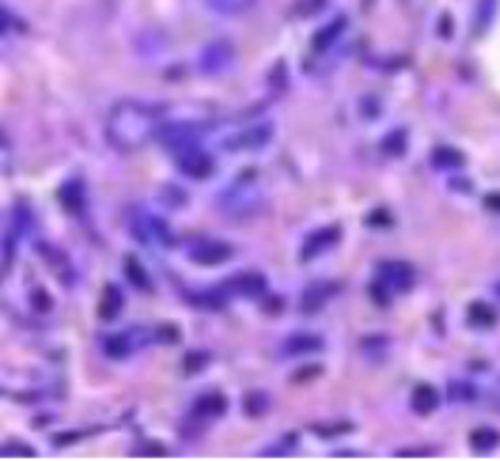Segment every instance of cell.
Instances as JSON below:
<instances>
[{"label":"cell","mask_w":500,"mask_h":461,"mask_svg":"<svg viewBox=\"0 0 500 461\" xmlns=\"http://www.w3.org/2000/svg\"><path fill=\"white\" fill-rule=\"evenodd\" d=\"M470 448H472L475 453H489V450L500 448V431H495V428H489V425L475 428V431L470 433Z\"/></svg>","instance_id":"obj_19"},{"label":"cell","mask_w":500,"mask_h":461,"mask_svg":"<svg viewBox=\"0 0 500 461\" xmlns=\"http://www.w3.org/2000/svg\"><path fill=\"white\" fill-rule=\"evenodd\" d=\"M158 332H161L158 340H163V343H178V340H180V330H178L175 323H171V326H161Z\"/></svg>","instance_id":"obj_28"},{"label":"cell","mask_w":500,"mask_h":461,"mask_svg":"<svg viewBox=\"0 0 500 461\" xmlns=\"http://www.w3.org/2000/svg\"><path fill=\"white\" fill-rule=\"evenodd\" d=\"M326 349V340L315 332H293L281 343V352L290 357H312Z\"/></svg>","instance_id":"obj_7"},{"label":"cell","mask_w":500,"mask_h":461,"mask_svg":"<svg viewBox=\"0 0 500 461\" xmlns=\"http://www.w3.org/2000/svg\"><path fill=\"white\" fill-rule=\"evenodd\" d=\"M343 31H346V17H335V21H332L329 26H323V29L312 37V48H315V51H329Z\"/></svg>","instance_id":"obj_18"},{"label":"cell","mask_w":500,"mask_h":461,"mask_svg":"<svg viewBox=\"0 0 500 461\" xmlns=\"http://www.w3.org/2000/svg\"><path fill=\"white\" fill-rule=\"evenodd\" d=\"M475 397V391H472V386L470 382H458V380H450V399H472Z\"/></svg>","instance_id":"obj_26"},{"label":"cell","mask_w":500,"mask_h":461,"mask_svg":"<svg viewBox=\"0 0 500 461\" xmlns=\"http://www.w3.org/2000/svg\"><path fill=\"white\" fill-rule=\"evenodd\" d=\"M484 205L492 208V211H500V191H492V195L484 197Z\"/></svg>","instance_id":"obj_30"},{"label":"cell","mask_w":500,"mask_h":461,"mask_svg":"<svg viewBox=\"0 0 500 461\" xmlns=\"http://www.w3.org/2000/svg\"><path fill=\"white\" fill-rule=\"evenodd\" d=\"M271 138H273V127L271 124H259V127H250V130L237 132L234 138L225 141V147L228 149H259Z\"/></svg>","instance_id":"obj_10"},{"label":"cell","mask_w":500,"mask_h":461,"mask_svg":"<svg viewBox=\"0 0 500 461\" xmlns=\"http://www.w3.org/2000/svg\"><path fill=\"white\" fill-rule=\"evenodd\" d=\"M242 408L250 419H256L267 411V394L264 391H247L242 399Z\"/></svg>","instance_id":"obj_25"},{"label":"cell","mask_w":500,"mask_h":461,"mask_svg":"<svg viewBox=\"0 0 500 461\" xmlns=\"http://www.w3.org/2000/svg\"><path fill=\"white\" fill-rule=\"evenodd\" d=\"M158 130H161V110L155 105L124 99L107 113L104 138L115 152L129 155V152L144 149L152 136H158Z\"/></svg>","instance_id":"obj_1"},{"label":"cell","mask_w":500,"mask_h":461,"mask_svg":"<svg viewBox=\"0 0 500 461\" xmlns=\"http://www.w3.org/2000/svg\"><path fill=\"white\" fill-rule=\"evenodd\" d=\"M124 310V296L115 284H107L104 293H102V301H99V318L102 321H112L119 318V313Z\"/></svg>","instance_id":"obj_17"},{"label":"cell","mask_w":500,"mask_h":461,"mask_svg":"<svg viewBox=\"0 0 500 461\" xmlns=\"http://www.w3.org/2000/svg\"><path fill=\"white\" fill-rule=\"evenodd\" d=\"M175 163L186 178H195V180H208L217 169L214 158H211L203 147H191L180 152V155H175Z\"/></svg>","instance_id":"obj_5"},{"label":"cell","mask_w":500,"mask_h":461,"mask_svg":"<svg viewBox=\"0 0 500 461\" xmlns=\"http://www.w3.org/2000/svg\"><path fill=\"white\" fill-rule=\"evenodd\" d=\"M31 306H34V313H48L51 310V298H48V293L43 290V287H34Z\"/></svg>","instance_id":"obj_27"},{"label":"cell","mask_w":500,"mask_h":461,"mask_svg":"<svg viewBox=\"0 0 500 461\" xmlns=\"http://www.w3.org/2000/svg\"><path fill=\"white\" fill-rule=\"evenodd\" d=\"M124 276H127V281H129L132 287H136V290L152 293V279H149L146 267L141 264V259H138L136 254H127V256H124Z\"/></svg>","instance_id":"obj_13"},{"label":"cell","mask_w":500,"mask_h":461,"mask_svg":"<svg viewBox=\"0 0 500 461\" xmlns=\"http://www.w3.org/2000/svg\"><path fill=\"white\" fill-rule=\"evenodd\" d=\"M338 239H340V228H338V225L318 228V230H312V234H306L298 259H301V262H310V259H315L318 254L329 251L332 245H338Z\"/></svg>","instance_id":"obj_6"},{"label":"cell","mask_w":500,"mask_h":461,"mask_svg":"<svg viewBox=\"0 0 500 461\" xmlns=\"http://www.w3.org/2000/svg\"><path fill=\"white\" fill-rule=\"evenodd\" d=\"M411 408L416 414H433L438 408V391L430 386V382H419L411 394Z\"/></svg>","instance_id":"obj_16"},{"label":"cell","mask_w":500,"mask_h":461,"mask_svg":"<svg viewBox=\"0 0 500 461\" xmlns=\"http://www.w3.org/2000/svg\"><path fill=\"white\" fill-rule=\"evenodd\" d=\"M416 281V271H413V264L408 262H386V264H379V290H386V293H408L411 287Z\"/></svg>","instance_id":"obj_3"},{"label":"cell","mask_w":500,"mask_h":461,"mask_svg":"<svg viewBox=\"0 0 500 461\" xmlns=\"http://www.w3.org/2000/svg\"><path fill=\"white\" fill-rule=\"evenodd\" d=\"M26 456V458H31L34 456V450L31 448H26V445H21V441H6V450H4V456Z\"/></svg>","instance_id":"obj_29"},{"label":"cell","mask_w":500,"mask_h":461,"mask_svg":"<svg viewBox=\"0 0 500 461\" xmlns=\"http://www.w3.org/2000/svg\"><path fill=\"white\" fill-rule=\"evenodd\" d=\"M405 147H408V136H405V130H396V132H388L386 138H382V152L386 155H405Z\"/></svg>","instance_id":"obj_24"},{"label":"cell","mask_w":500,"mask_h":461,"mask_svg":"<svg viewBox=\"0 0 500 461\" xmlns=\"http://www.w3.org/2000/svg\"><path fill=\"white\" fill-rule=\"evenodd\" d=\"M230 256H234V247H230L228 242H200L197 247H191V251H188V259L203 264V267L222 264Z\"/></svg>","instance_id":"obj_8"},{"label":"cell","mask_w":500,"mask_h":461,"mask_svg":"<svg viewBox=\"0 0 500 461\" xmlns=\"http://www.w3.org/2000/svg\"><path fill=\"white\" fill-rule=\"evenodd\" d=\"M205 6L217 14H225V17H237V14H245L256 6V0H205Z\"/></svg>","instance_id":"obj_20"},{"label":"cell","mask_w":500,"mask_h":461,"mask_svg":"<svg viewBox=\"0 0 500 461\" xmlns=\"http://www.w3.org/2000/svg\"><path fill=\"white\" fill-rule=\"evenodd\" d=\"M495 321H497V315L489 304H484V301L470 304V323L472 326H478V330H489V326H495Z\"/></svg>","instance_id":"obj_22"},{"label":"cell","mask_w":500,"mask_h":461,"mask_svg":"<svg viewBox=\"0 0 500 461\" xmlns=\"http://www.w3.org/2000/svg\"><path fill=\"white\" fill-rule=\"evenodd\" d=\"M37 251H40V256L51 264L54 276H60L65 284L73 281V264H71V259L65 256V251H60V247H54V245H48V242L37 245Z\"/></svg>","instance_id":"obj_11"},{"label":"cell","mask_w":500,"mask_h":461,"mask_svg":"<svg viewBox=\"0 0 500 461\" xmlns=\"http://www.w3.org/2000/svg\"><path fill=\"white\" fill-rule=\"evenodd\" d=\"M433 166L436 169H458V166H464V155L453 147H438V149H433Z\"/></svg>","instance_id":"obj_23"},{"label":"cell","mask_w":500,"mask_h":461,"mask_svg":"<svg viewBox=\"0 0 500 461\" xmlns=\"http://www.w3.org/2000/svg\"><path fill=\"white\" fill-rule=\"evenodd\" d=\"M191 411H195V416H200V419H220L228 411V399L220 391H208V394L197 397Z\"/></svg>","instance_id":"obj_12"},{"label":"cell","mask_w":500,"mask_h":461,"mask_svg":"<svg viewBox=\"0 0 500 461\" xmlns=\"http://www.w3.org/2000/svg\"><path fill=\"white\" fill-rule=\"evenodd\" d=\"M203 130L205 127L195 124V122H169V124H161L158 138H161L163 149H169L171 155H180V152H186L191 147H200V141L205 136Z\"/></svg>","instance_id":"obj_2"},{"label":"cell","mask_w":500,"mask_h":461,"mask_svg":"<svg viewBox=\"0 0 500 461\" xmlns=\"http://www.w3.org/2000/svg\"><path fill=\"white\" fill-rule=\"evenodd\" d=\"M396 456H433V450H396Z\"/></svg>","instance_id":"obj_31"},{"label":"cell","mask_w":500,"mask_h":461,"mask_svg":"<svg viewBox=\"0 0 500 461\" xmlns=\"http://www.w3.org/2000/svg\"><path fill=\"white\" fill-rule=\"evenodd\" d=\"M104 352H107V357H112V360H124V357L132 352L129 335H127V332H115V335L104 338Z\"/></svg>","instance_id":"obj_21"},{"label":"cell","mask_w":500,"mask_h":461,"mask_svg":"<svg viewBox=\"0 0 500 461\" xmlns=\"http://www.w3.org/2000/svg\"><path fill=\"white\" fill-rule=\"evenodd\" d=\"M60 203L68 214H82L85 208V189H82V180H68L65 186H60Z\"/></svg>","instance_id":"obj_15"},{"label":"cell","mask_w":500,"mask_h":461,"mask_svg":"<svg viewBox=\"0 0 500 461\" xmlns=\"http://www.w3.org/2000/svg\"><path fill=\"white\" fill-rule=\"evenodd\" d=\"M237 63V51L230 43L217 40V43H208L200 54V71L208 76H220L225 71H230Z\"/></svg>","instance_id":"obj_4"},{"label":"cell","mask_w":500,"mask_h":461,"mask_svg":"<svg viewBox=\"0 0 500 461\" xmlns=\"http://www.w3.org/2000/svg\"><path fill=\"white\" fill-rule=\"evenodd\" d=\"M225 287H234L230 293L245 296V298H262L267 293V279L256 271H245V273H237L234 279H228Z\"/></svg>","instance_id":"obj_9"},{"label":"cell","mask_w":500,"mask_h":461,"mask_svg":"<svg viewBox=\"0 0 500 461\" xmlns=\"http://www.w3.org/2000/svg\"><path fill=\"white\" fill-rule=\"evenodd\" d=\"M332 293H335V284H312L310 290H304L301 296V313L315 315L321 306L332 298Z\"/></svg>","instance_id":"obj_14"}]
</instances>
